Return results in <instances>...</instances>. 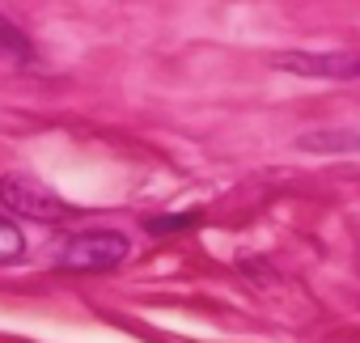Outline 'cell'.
<instances>
[{"label": "cell", "mask_w": 360, "mask_h": 343, "mask_svg": "<svg viewBox=\"0 0 360 343\" xmlns=\"http://www.w3.org/2000/svg\"><path fill=\"white\" fill-rule=\"evenodd\" d=\"M127 250H131V242L119 229H85L64 242L60 267L64 271H110L127 259Z\"/></svg>", "instance_id": "cell-1"}, {"label": "cell", "mask_w": 360, "mask_h": 343, "mask_svg": "<svg viewBox=\"0 0 360 343\" xmlns=\"http://www.w3.org/2000/svg\"><path fill=\"white\" fill-rule=\"evenodd\" d=\"M0 204L18 216H30V221H64V216H77V208H68L47 183H39L34 174H5L0 179Z\"/></svg>", "instance_id": "cell-2"}, {"label": "cell", "mask_w": 360, "mask_h": 343, "mask_svg": "<svg viewBox=\"0 0 360 343\" xmlns=\"http://www.w3.org/2000/svg\"><path fill=\"white\" fill-rule=\"evenodd\" d=\"M280 68H288V72H305V77H352V72H360V60H330V56H318V60H297V56H284L280 60Z\"/></svg>", "instance_id": "cell-3"}, {"label": "cell", "mask_w": 360, "mask_h": 343, "mask_svg": "<svg viewBox=\"0 0 360 343\" xmlns=\"http://www.w3.org/2000/svg\"><path fill=\"white\" fill-rule=\"evenodd\" d=\"M26 254V238L22 229L9 221V216H0V263H18Z\"/></svg>", "instance_id": "cell-4"}, {"label": "cell", "mask_w": 360, "mask_h": 343, "mask_svg": "<svg viewBox=\"0 0 360 343\" xmlns=\"http://www.w3.org/2000/svg\"><path fill=\"white\" fill-rule=\"evenodd\" d=\"M191 225H200V212H174V216H148L144 221V229L153 238H161V233H183Z\"/></svg>", "instance_id": "cell-5"}, {"label": "cell", "mask_w": 360, "mask_h": 343, "mask_svg": "<svg viewBox=\"0 0 360 343\" xmlns=\"http://www.w3.org/2000/svg\"><path fill=\"white\" fill-rule=\"evenodd\" d=\"M0 51H9V56H18V60H34L30 39H26L13 22H5V18H0Z\"/></svg>", "instance_id": "cell-6"}]
</instances>
